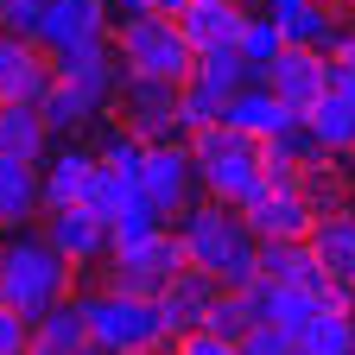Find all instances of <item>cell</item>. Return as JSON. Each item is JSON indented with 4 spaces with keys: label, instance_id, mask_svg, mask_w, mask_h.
I'll use <instances>...</instances> for the list:
<instances>
[{
    "label": "cell",
    "instance_id": "22",
    "mask_svg": "<svg viewBox=\"0 0 355 355\" xmlns=\"http://www.w3.org/2000/svg\"><path fill=\"white\" fill-rule=\"evenodd\" d=\"M51 121H44V108L38 102H0V153H13V159H38L44 165V153H51Z\"/></svg>",
    "mask_w": 355,
    "mask_h": 355
},
{
    "label": "cell",
    "instance_id": "37",
    "mask_svg": "<svg viewBox=\"0 0 355 355\" xmlns=\"http://www.w3.org/2000/svg\"><path fill=\"white\" fill-rule=\"evenodd\" d=\"M171 355H241V343L216 336V330H191V336H178V343H171Z\"/></svg>",
    "mask_w": 355,
    "mask_h": 355
},
{
    "label": "cell",
    "instance_id": "38",
    "mask_svg": "<svg viewBox=\"0 0 355 355\" xmlns=\"http://www.w3.org/2000/svg\"><path fill=\"white\" fill-rule=\"evenodd\" d=\"M330 64H336V70H355V26L343 32V44H336V51H330Z\"/></svg>",
    "mask_w": 355,
    "mask_h": 355
},
{
    "label": "cell",
    "instance_id": "26",
    "mask_svg": "<svg viewBox=\"0 0 355 355\" xmlns=\"http://www.w3.org/2000/svg\"><path fill=\"white\" fill-rule=\"evenodd\" d=\"M38 108H44V121H51V133H58V140H76V133H83L89 121L102 114L89 96H76V89H70L64 76H58L51 89H44V102H38Z\"/></svg>",
    "mask_w": 355,
    "mask_h": 355
},
{
    "label": "cell",
    "instance_id": "23",
    "mask_svg": "<svg viewBox=\"0 0 355 355\" xmlns=\"http://www.w3.org/2000/svg\"><path fill=\"white\" fill-rule=\"evenodd\" d=\"M184 83H203L216 102H235L241 89L260 83V76H254V64L241 58V44H229V51H197V70H191Z\"/></svg>",
    "mask_w": 355,
    "mask_h": 355
},
{
    "label": "cell",
    "instance_id": "35",
    "mask_svg": "<svg viewBox=\"0 0 355 355\" xmlns=\"http://www.w3.org/2000/svg\"><path fill=\"white\" fill-rule=\"evenodd\" d=\"M241 355H304V349H298V336H286V330H273V324H254V330L241 336Z\"/></svg>",
    "mask_w": 355,
    "mask_h": 355
},
{
    "label": "cell",
    "instance_id": "16",
    "mask_svg": "<svg viewBox=\"0 0 355 355\" xmlns=\"http://www.w3.org/2000/svg\"><path fill=\"white\" fill-rule=\"evenodd\" d=\"M38 209H44V171H38V159L0 153V235H19Z\"/></svg>",
    "mask_w": 355,
    "mask_h": 355
},
{
    "label": "cell",
    "instance_id": "4",
    "mask_svg": "<svg viewBox=\"0 0 355 355\" xmlns=\"http://www.w3.org/2000/svg\"><path fill=\"white\" fill-rule=\"evenodd\" d=\"M83 304H89V343H102L108 355H159L171 343L159 298H133V292L102 286V292H89Z\"/></svg>",
    "mask_w": 355,
    "mask_h": 355
},
{
    "label": "cell",
    "instance_id": "19",
    "mask_svg": "<svg viewBox=\"0 0 355 355\" xmlns=\"http://www.w3.org/2000/svg\"><path fill=\"white\" fill-rule=\"evenodd\" d=\"M304 241H311V254H318L324 279H336V286L355 292V209H330V216H318Z\"/></svg>",
    "mask_w": 355,
    "mask_h": 355
},
{
    "label": "cell",
    "instance_id": "12",
    "mask_svg": "<svg viewBox=\"0 0 355 355\" xmlns=\"http://www.w3.org/2000/svg\"><path fill=\"white\" fill-rule=\"evenodd\" d=\"M241 216H248V229L260 241H304L311 222H318V209H311V197H304V178L298 184H266Z\"/></svg>",
    "mask_w": 355,
    "mask_h": 355
},
{
    "label": "cell",
    "instance_id": "41",
    "mask_svg": "<svg viewBox=\"0 0 355 355\" xmlns=\"http://www.w3.org/2000/svg\"><path fill=\"white\" fill-rule=\"evenodd\" d=\"M330 83H336V89H343V96L355 102V70H336V64H330Z\"/></svg>",
    "mask_w": 355,
    "mask_h": 355
},
{
    "label": "cell",
    "instance_id": "8",
    "mask_svg": "<svg viewBox=\"0 0 355 355\" xmlns=\"http://www.w3.org/2000/svg\"><path fill=\"white\" fill-rule=\"evenodd\" d=\"M178 89L165 76H127L121 83V127H133L140 140H184V121H178Z\"/></svg>",
    "mask_w": 355,
    "mask_h": 355
},
{
    "label": "cell",
    "instance_id": "10",
    "mask_svg": "<svg viewBox=\"0 0 355 355\" xmlns=\"http://www.w3.org/2000/svg\"><path fill=\"white\" fill-rule=\"evenodd\" d=\"M165 216H184L197 197H203V178H197V153L191 140H159L146 153V184H140Z\"/></svg>",
    "mask_w": 355,
    "mask_h": 355
},
{
    "label": "cell",
    "instance_id": "17",
    "mask_svg": "<svg viewBox=\"0 0 355 355\" xmlns=\"http://www.w3.org/2000/svg\"><path fill=\"white\" fill-rule=\"evenodd\" d=\"M266 13L279 19V32H286V44H311V51H336L343 44V19L324 7V0H260Z\"/></svg>",
    "mask_w": 355,
    "mask_h": 355
},
{
    "label": "cell",
    "instance_id": "46",
    "mask_svg": "<svg viewBox=\"0 0 355 355\" xmlns=\"http://www.w3.org/2000/svg\"><path fill=\"white\" fill-rule=\"evenodd\" d=\"M349 7H355V0H349Z\"/></svg>",
    "mask_w": 355,
    "mask_h": 355
},
{
    "label": "cell",
    "instance_id": "15",
    "mask_svg": "<svg viewBox=\"0 0 355 355\" xmlns=\"http://www.w3.org/2000/svg\"><path fill=\"white\" fill-rule=\"evenodd\" d=\"M248 304H254V324H273L286 336H304V324L324 311V298L311 292V286H279V279H266V273L248 286Z\"/></svg>",
    "mask_w": 355,
    "mask_h": 355
},
{
    "label": "cell",
    "instance_id": "1",
    "mask_svg": "<svg viewBox=\"0 0 355 355\" xmlns=\"http://www.w3.org/2000/svg\"><path fill=\"white\" fill-rule=\"evenodd\" d=\"M178 241H184L191 266L216 273L229 292H248L260 279V235L248 229V216L235 203H216V197H197L184 216H178Z\"/></svg>",
    "mask_w": 355,
    "mask_h": 355
},
{
    "label": "cell",
    "instance_id": "44",
    "mask_svg": "<svg viewBox=\"0 0 355 355\" xmlns=\"http://www.w3.org/2000/svg\"><path fill=\"white\" fill-rule=\"evenodd\" d=\"M235 7H260V0H235Z\"/></svg>",
    "mask_w": 355,
    "mask_h": 355
},
{
    "label": "cell",
    "instance_id": "43",
    "mask_svg": "<svg viewBox=\"0 0 355 355\" xmlns=\"http://www.w3.org/2000/svg\"><path fill=\"white\" fill-rule=\"evenodd\" d=\"M76 355H108V349H102V343H83V349H76Z\"/></svg>",
    "mask_w": 355,
    "mask_h": 355
},
{
    "label": "cell",
    "instance_id": "13",
    "mask_svg": "<svg viewBox=\"0 0 355 355\" xmlns=\"http://www.w3.org/2000/svg\"><path fill=\"white\" fill-rule=\"evenodd\" d=\"M216 298H222V279L203 273V266H184V273H178V279L159 292V311H165L171 343H178V336H191V330H203V324H209V311H216Z\"/></svg>",
    "mask_w": 355,
    "mask_h": 355
},
{
    "label": "cell",
    "instance_id": "2",
    "mask_svg": "<svg viewBox=\"0 0 355 355\" xmlns=\"http://www.w3.org/2000/svg\"><path fill=\"white\" fill-rule=\"evenodd\" d=\"M191 153H197L203 197L248 209V203L266 191V146L254 140V133H241V127H229V121H216V127L191 133Z\"/></svg>",
    "mask_w": 355,
    "mask_h": 355
},
{
    "label": "cell",
    "instance_id": "14",
    "mask_svg": "<svg viewBox=\"0 0 355 355\" xmlns=\"http://www.w3.org/2000/svg\"><path fill=\"white\" fill-rule=\"evenodd\" d=\"M51 83H58V64L44 58L32 38L0 32V102H44Z\"/></svg>",
    "mask_w": 355,
    "mask_h": 355
},
{
    "label": "cell",
    "instance_id": "5",
    "mask_svg": "<svg viewBox=\"0 0 355 355\" xmlns=\"http://www.w3.org/2000/svg\"><path fill=\"white\" fill-rule=\"evenodd\" d=\"M114 58L127 76H165V83H184L197 70V51L184 26H178L171 13H133L114 26Z\"/></svg>",
    "mask_w": 355,
    "mask_h": 355
},
{
    "label": "cell",
    "instance_id": "21",
    "mask_svg": "<svg viewBox=\"0 0 355 355\" xmlns=\"http://www.w3.org/2000/svg\"><path fill=\"white\" fill-rule=\"evenodd\" d=\"M222 121H229V127H241V133H254V140H279V133L298 121V108H286L266 83H248L241 96L229 102V114H222Z\"/></svg>",
    "mask_w": 355,
    "mask_h": 355
},
{
    "label": "cell",
    "instance_id": "27",
    "mask_svg": "<svg viewBox=\"0 0 355 355\" xmlns=\"http://www.w3.org/2000/svg\"><path fill=\"white\" fill-rule=\"evenodd\" d=\"M146 153H153V140H140L133 127H108L102 146H96V159H102L108 171H121L127 184H146Z\"/></svg>",
    "mask_w": 355,
    "mask_h": 355
},
{
    "label": "cell",
    "instance_id": "45",
    "mask_svg": "<svg viewBox=\"0 0 355 355\" xmlns=\"http://www.w3.org/2000/svg\"><path fill=\"white\" fill-rule=\"evenodd\" d=\"M349 311H355V292H349Z\"/></svg>",
    "mask_w": 355,
    "mask_h": 355
},
{
    "label": "cell",
    "instance_id": "39",
    "mask_svg": "<svg viewBox=\"0 0 355 355\" xmlns=\"http://www.w3.org/2000/svg\"><path fill=\"white\" fill-rule=\"evenodd\" d=\"M108 13H114V26H121V19H133V13H153V0H108Z\"/></svg>",
    "mask_w": 355,
    "mask_h": 355
},
{
    "label": "cell",
    "instance_id": "36",
    "mask_svg": "<svg viewBox=\"0 0 355 355\" xmlns=\"http://www.w3.org/2000/svg\"><path fill=\"white\" fill-rule=\"evenodd\" d=\"M32 318H26V311H13V304H0V355H26L32 349Z\"/></svg>",
    "mask_w": 355,
    "mask_h": 355
},
{
    "label": "cell",
    "instance_id": "3",
    "mask_svg": "<svg viewBox=\"0 0 355 355\" xmlns=\"http://www.w3.org/2000/svg\"><path fill=\"white\" fill-rule=\"evenodd\" d=\"M70 273H76V266L44 241V235H26V229H19V235L0 241V304L26 311L32 324H38L58 298H70Z\"/></svg>",
    "mask_w": 355,
    "mask_h": 355
},
{
    "label": "cell",
    "instance_id": "25",
    "mask_svg": "<svg viewBox=\"0 0 355 355\" xmlns=\"http://www.w3.org/2000/svg\"><path fill=\"white\" fill-rule=\"evenodd\" d=\"M298 349L304 355H355V311L349 304H324L318 318L304 324Z\"/></svg>",
    "mask_w": 355,
    "mask_h": 355
},
{
    "label": "cell",
    "instance_id": "9",
    "mask_svg": "<svg viewBox=\"0 0 355 355\" xmlns=\"http://www.w3.org/2000/svg\"><path fill=\"white\" fill-rule=\"evenodd\" d=\"M38 235L51 241V248H58V254L76 266V273L114 254V229H108V216H96L89 203H64V209H44V229H38Z\"/></svg>",
    "mask_w": 355,
    "mask_h": 355
},
{
    "label": "cell",
    "instance_id": "34",
    "mask_svg": "<svg viewBox=\"0 0 355 355\" xmlns=\"http://www.w3.org/2000/svg\"><path fill=\"white\" fill-rule=\"evenodd\" d=\"M44 19V0H0V32L7 38H38Z\"/></svg>",
    "mask_w": 355,
    "mask_h": 355
},
{
    "label": "cell",
    "instance_id": "32",
    "mask_svg": "<svg viewBox=\"0 0 355 355\" xmlns=\"http://www.w3.org/2000/svg\"><path fill=\"white\" fill-rule=\"evenodd\" d=\"M133 197H140V184H127L121 171H108V165L96 159V178H89V197H83V203L96 209V216H108V222H114V216H121Z\"/></svg>",
    "mask_w": 355,
    "mask_h": 355
},
{
    "label": "cell",
    "instance_id": "6",
    "mask_svg": "<svg viewBox=\"0 0 355 355\" xmlns=\"http://www.w3.org/2000/svg\"><path fill=\"white\" fill-rule=\"evenodd\" d=\"M38 51L64 64V58H83L96 44H114V13L108 0H44V19H38Z\"/></svg>",
    "mask_w": 355,
    "mask_h": 355
},
{
    "label": "cell",
    "instance_id": "18",
    "mask_svg": "<svg viewBox=\"0 0 355 355\" xmlns=\"http://www.w3.org/2000/svg\"><path fill=\"white\" fill-rule=\"evenodd\" d=\"M248 13L254 7H235V0H191V7L178 13V26H184L191 51H229V44H241Z\"/></svg>",
    "mask_w": 355,
    "mask_h": 355
},
{
    "label": "cell",
    "instance_id": "42",
    "mask_svg": "<svg viewBox=\"0 0 355 355\" xmlns=\"http://www.w3.org/2000/svg\"><path fill=\"white\" fill-rule=\"evenodd\" d=\"M184 7H191V0H153V13H171V19L184 13Z\"/></svg>",
    "mask_w": 355,
    "mask_h": 355
},
{
    "label": "cell",
    "instance_id": "29",
    "mask_svg": "<svg viewBox=\"0 0 355 355\" xmlns=\"http://www.w3.org/2000/svg\"><path fill=\"white\" fill-rule=\"evenodd\" d=\"M279 51H286V32H279V19L266 13V7H260V13H248V26H241V58L254 64V76H260L266 64H273Z\"/></svg>",
    "mask_w": 355,
    "mask_h": 355
},
{
    "label": "cell",
    "instance_id": "33",
    "mask_svg": "<svg viewBox=\"0 0 355 355\" xmlns=\"http://www.w3.org/2000/svg\"><path fill=\"white\" fill-rule=\"evenodd\" d=\"M203 330L241 343V336L254 330V304H248V292H229V286H222V298H216V311H209V324H203Z\"/></svg>",
    "mask_w": 355,
    "mask_h": 355
},
{
    "label": "cell",
    "instance_id": "31",
    "mask_svg": "<svg viewBox=\"0 0 355 355\" xmlns=\"http://www.w3.org/2000/svg\"><path fill=\"white\" fill-rule=\"evenodd\" d=\"M304 197H311V209H318V216H330V209H355L349 178L330 171V159H324V165H304Z\"/></svg>",
    "mask_w": 355,
    "mask_h": 355
},
{
    "label": "cell",
    "instance_id": "40",
    "mask_svg": "<svg viewBox=\"0 0 355 355\" xmlns=\"http://www.w3.org/2000/svg\"><path fill=\"white\" fill-rule=\"evenodd\" d=\"M26 355H76V349H64V343H51L44 330H32V349H26Z\"/></svg>",
    "mask_w": 355,
    "mask_h": 355
},
{
    "label": "cell",
    "instance_id": "30",
    "mask_svg": "<svg viewBox=\"0 0 355 355\" xmlns=\"http://www.w3.org/2000/svg\"><path fill=\"white\" fill-rule=\"evenodd\" d=\"M38 330L51 336V343H64V349H83V343H89V304H83V298H58V304L38 318Z\"/></svg>",
    "mask_w": 355,
    "mask_h": 355
},
{
    "label": "cell",
    "instance_id": "28",
    "mask_svg": "<svg viewBox=\"0 0 355 355\" xmlns=\"http://www.w3.org/2000/svg\"><path fill=\"white\" fill-rule=\"evenodd\" d=\"M108 229H114V248H140V241H153V235H165V229H171V216L140 191V197H133V203L108 222Z\"/></svg>",
    "mask_w": 355,
    "mask_h": 355
},
{
    "label": "cell",
    "instance_id": "7",
    "mask_svg": "<svg viewBox=\"0 0 355 355\" xmlns=\"http://www.w3.org/2000/svg\"><path fill=\"white\" fill-rule=\"evenodd\" d=\"M184 266H191L184 241H178V229H165V235H153L140 248H114L108 254V286L114 292H133V298H159Z\"/></svg>",
    "mask_w": 355,
    "mask_h": 355
},
{
    "label": "cell",
    "instance_id": "11",
    "mask_svg": "<svg viewBox=\"0 0 355 355\" xmlns=\"http://www.w3.org/2000/svg\"><path fill=\"white\" fill-rule=\"evenodd\" d=\"M260 83L273 89V96L298 114H311L324 102V89H330V51H311V44H286V51L260 70Z\"/></svg>",
    "mask_w": 355,
    "mask_h": 355
},
{
    "label": "cell",
    "instance_id": "24",
    "mask_svg": "<svg viewBox=\"0 0 355 355\" xmlns=\"http://www.w3.org/2000/svg\"><path fill=\"white\" fill-rule=\"evenodd\" d=\"M304 121H311V133L324 140V153H330V159H349V153H355V102L343 96L336 83L324 89V102L311 108Z\"/></svg>",
    "mask_w": 355,
    "mask_h": 355
},
{
    "label": "cell",
    "instance_id": "20",
    "mask_svg": "<svg viewBox=\"0 0 355 355\" xmlns=\"http://www.w3.org/2000/svg\"><path fill=\"white\" fill-rule=\"evenodd\" d=\"M44 209H64L89 197V178H96V153H83L76 140H64L58 153H44Z\"/></svg>",
    "mask_w": 355,
    "mask_h": 355
}]
</instances>
